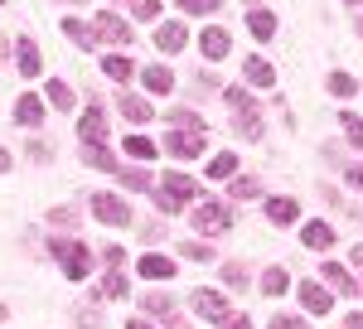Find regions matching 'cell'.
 <instances>
[{"label": "cell", "mask_w": 363, "mask_h": 329, "mask_svg": "<svg viewBox=\"0 0 363 329\" xmlns=\"http://www.w3.org/2000/svg\"><path fill=\"white\" fill-rule=\"evenodd\" d=\"M83 160L92 164V169H102V174H116L121 164H116V155L107 150V145H83Z\"/></svg>", "instance_id": "19"}, {"label": "cell", "mask_w": 363, "mask_h": 329, "mask_svg": "<svg viewBox=\"0 0 363 329\" xmlns=\"http://www.w3.org/2000/svg\"><path fill=\"white\" fill-rule=\"evenodd\" d=\"M73 320H78V329H97V325H102V315H97V310H87V305L73 315Z\"/></svg>", "instance_id": "41"}, {"label": "cell", "mask_w": 363, "mask_h": 329, "mask_svg": "<svg viewBox=\"0 0 363 329\" xmlns=\"http://www.w3.org/2000/svg\"><path fill=\"white\" fill-rule=\"evenodd\" d=\"M349 184H354V189H363V164H349Z\"/></svg>", "instance_id": "47"}, {"label": "cell", "mask_w": 363, "mask_h": 329, "mask_svg": "<svg viewBox=\"0 0 363 329\" xmlns=\"http://www.w3.org/2000/svg\"><path fill=\"white\" fill-rule=\"evenodd\" d=\"M140 82H145V92H155V97H160V92H174V73H169L165 63H150V68H145V73H140Z\"/></svg>", "instance_id": "11"}, {"label": "cell", "mask_w": 363, "mask_h": 329, "mask_svg": "<svg viewBox=\"0 0 363 329\" xmlns=\"http://www.w3.org/2000/svg\"><path fill=\"white\" fill-rule=\"evenodd\" d=\"M102 73L116 78V82H131V78H136V63H131L126 54H107V58H102Z\"/></svg>", "instance_id": "18"}, {"label": "cell", "mask_w": 363, "mask_h": 329, "mask_svg": "<svg viewBox=\"0 0 363 329\" xmlns=\"http://www.w3.org/2000/svg\"><path fill=\"white\" fill-rule=\"evenodd\" d=\"M49 252L58 257V267H63L68 281H83V276L92 272V252H87L83 242H73V238H49Z\"/></svg>", "instance_id": "1"}, {"label": "cell", "mask_w": 363, "mask_h": 329, "mask_svg": "<svg viewBox=\"0 0 363 329\" xmlns=\"http://www.w3.org/2000/svg\"><path fill=\"white\" fill-rule=\"evenodd\" d=\"M199 49H203L208 58H223V54H228V29H203Z\"/></svg>", "instance_id": "23"}, {"label": "cell", "mask_w": 363, "mask_h": 329, "mask_svg": "<svg viewBox=\"0 0 363 329\" xmlns=\"http://www.w3.org/2000/svg\"><path fill=\"white\" fill-rule=\"evenodd\" d=\"M233 131L247 136V140L262 136V116H257V107H233Z\"/></svg>", "instance_id": "14"}, {"label": "cell", "mask_w": 363, "mask_h": 329, "mask_svg": "<svg viewBox=\"0 0 363 329\" xmlns=\"http://www.w3.org/2000/svg\"><path fill=\"white\" fill-rule=\"evenodd\" d=\"M320 276L330 281V291H339V296H359V281L349 276V267H339V262H325V267H320Z\"/></svg>", "instance_id": "10"}, {"label": "cell", "mask_w": 363, "mask_h": 329, "mask_svg": "<svg viewBox=\"0 0 363 329\" xmlns=\"http://www.w3.org/2000/svg\"><path fill=\"white\" fill-rule=\"evenodd\" d=\"M126 329H155V325H145V320H131V325H126Z\"/></svg>", "instance_id": "51"}, {"label": "cell", "mask_w": 363, "mask_h": 329, "mask_svg": "<svg viewBox=\"0 0 363 329\" xmlns=\"http://www.w3.org/2000/svg\"><path fill=\"white\" fill-rule=\"evenodd\" d=\"M78 140H83V145H102V140H107V116L97 107H87V116L78 121Z\"/></svg>", "instance_id": "8"}, {"label": "cell", "mask_w": 363, "mask_h": 329, "mask_svg": "<svg viewBox=\"0 0 363 329\" xmlns=\"http://www.w3.org/2000/svg\"><path fill=\"white\" fill-rule=\"evenodd\" d=\"M0 174H10V150L0 145Z\"/></svg>", "instance_id": "49"}, {"label": "cell", "mask_w": 363, "mask_h": 329, "mask_svg": "<svg viewBox=\"0 0 363 329\" xmlns=\"http://www.w3.org/2000/svg\"><path fill=\"white\" fill-rule=\"evenodd\" d=\"M349 5H363V0H349Z\"/></svg>", "instance_id": "53"}, {"label": "cell", "mask_w": 363, "mask_h": 329, "mask_svg": "<svg viewBox=\"0 0 363 329\" xmlns=\"http://www.w3.org/2000/svg\"><path fill=\"white\" fill-rule=\"evenodd\" d=\"M223 281L233 286V291H242V286H247V272H242V262H228V267H223Z\"/></svg>", "instance_id": "35"}, {"label": "cell", "mask_w": 363, "mask_h": 329, "mask_svg": "<svg viewBox=\"0 0 363 329\" xmlns=\"http://www.w3.org/2000/svg\"><path fill=\"white\" fill-rule=\"evenodd\" d=\"M63 34H68L73 44H83V49H92V44H97V34H92V25H83V20H63Z\"/></svg>", "instance_id": "26"}, {"label": "cell", "mask_w": 363, "mask_h": 329, "mask_svg": "<svg viewBox=\"0 0 363 329\" xmlns=\"http://www.w3.org/2000/svg\"><path fill=\"white\" fill-rule=\"evenodd\" d=\"M339 121H344V136H349V140L363 150V121L354 116V111H339Z\"/></svg>", "instance_id": "30"}, {"label": "cell", "mask_w": 363, "mask_h": 329, "mask_svg": "<svg viewBox=\"0 0 363 329\" xmlns=\"http://www.w3.org/2000/svg\"><path fill=\"white\" fill-rule=\"evenodd\" d=\"M189 305H194V310L203 315V320H218V325L228 320V301L218 296V291H203V286H199L194 296H189Z\"/></svg>", "instance_id": "7"}, {"label": "cell", "mask_w": 363, "mask_h": 329, "mask_svg": "<svg viewBox=\"0 0 363 329\" xmlns=\"http://www.w3.org/2000/svg\"><path fill=\"white\" fill-rule=\"evenodd\" d=\"M49 223H54V228H73V223H78V208H54Z\"/></svg>", "instance_id": "40"}, {"label": "cell", "mask_w": 363, "mask_h": 329, "mask_svg": "<svg viewBox=\"0 0 363 329\" xmlns=\"http://www.w3.org/2000/svg\"><path fill=\"white\" fill-rule=\"evenodd\" d=\"M140 305H145V310H150L155 320H169V325H179V320H174V301H169V296H160V291L140 296Z\"/></svg>", "instance_id": "22"}, {"label": "cell", "mask_w": 363, "mask_h": 329, "mask_svg": "<svg viewBox=\"0 0 363 329\" xmlns=\"http://www.w3.org/2000/svg\"><path fill=\"white\" fill-rule=\"evenodd\" d=\"M335 97H354L359 92V78H349V73H330V82H325Z\"/></svg>", "instance_id": "28"}, {"label": "cell", "mask_w": 363, "mask_h": 329, "mask_svg": "<svg viewBox=\"0 0 363 329\" xmlns=\"http://www.w3.org/2000/svg\"><path fill=\"white\" fill-rule=\"evenodd\" d=\"M203 136H208V131H169L165 150H169V155H179V160H194L199 150H203Z\"/></svg>", "instance_id": "5"}, {"label": "cell", "mask_w": 363, "mask_h": 329, "mask_svg": "<svg viewBox=\"0 0 363 329\" xmlns=\"http://www.w3.org/2000/svg\"><path fill=\"white\" fill-rule=\"evenodd\" d=\"M160 194H165V199H174V203L184 208V203L199 194V184L189 179V174H165V179H160Z\"/></svg>", "instance_id": "9"}, {"label": "cell", "mask_w": 363, "mask_h": 329, "mask_svg": "<svg viewBox=\"0 0 363 329\" xmlns=\"http://www.w3.org/2000/svg\"><path fill=\"white\" fill-rule=\"evenodd\" d=\"M15 121H20V126H39V121H44V102H39V97H20V102H15Z\"/></svg>", "instance_id": "21"}, {"label": "cell", "mask_w": 363, "mask_h": 329, "mask_svg": "<svg viewBox=\"0 0 363 329\" xmlns=\"http://www.w3.org/2000/svg\"><path fill=\"white\" fill-rule=\"evenodd\" d=\"M286 286H291V276L281 272V267H277V272H267V276H262V291H267V296H286Z\"/></svg>", "instance_id": "29"}, {"label": "cell", "mask_w": 363, "mask_h": 329, "mask_svg": "<svg viewBox=\"0 0 363 329\" xmlns=\"http://www.w3.org/2000/svg\"><path fill=\"white\" fill-rule=\"evenodd\" d=\"M140 276H145V281H169V276H174V262L160 257V252H145V257H140Z\"/></svg>", "instance_id": "13"}, {"label": "cell", "mask_w": 363, "mask_h": 329, "mask_svg": "<svg viewBox=\"0 0 363 329\" xmlns=\"http://www.w3.org/2000/svg\"><path fill=\"white\" fill-rule=\"evenodd\" d=\"M228 194H233V199H257V194H262V184L247 174V179H233V189H228Z\"/></svg>", "instance_id": "33"}, {"label": "cell", "mask_w": 363, "mask_h": 329, "mask_svg": "<svg viewBox=\"0 0 363 329\" xmlns=\"http://www.w3.org/2000/svg\"><path fill=\"white\" fill-rule=\"evenodd\" d=\"M349 262H354V272H363V242H354V252H349Z\"/></svg>", "instance_id": "48"}, {"label": "cell", "mask_w": 363, "mask_h": 329, "mask_svg": "<svg viewBox=\"0 0 363 329\" xmlns=\"http://www.w3.org/2000/svg\"><path fill=\"white\" fill-rule=\"evenodd\" d=\"M126 155H136V160H150V155H155V145H150L145 136H131V140H126Z\"/></svg>", "instance_id": "34"}, {"label": "cell", "mask_w": 363, "mask_h": 329, "mask_svg": "<svg viewBox=\"0 0 363 329\" xmlns=\"http://www.w3.org/2000/svg\"><path fill=\"white\" fill-rule=\"evenodd\" d=\"M189 223H194L199 233L218 238V233H228V223H233V213H228L223 203H199V208H189Z\"/></svg>", "instance_id": "2"}, {"label": "cell", "mask_w": 363, "mask_h": 329, "mask_svg": "<svg viewBox=\"0 0 363 329\" xmlns=\"http://www.w3.org/2000/svg\"><path fill=\"white\" fill-rule=\"evenodd\" d=\"M344 329H363V315H349V320H344Z\"/></svg>", "instance_id": "50"}, {"label": "cell", "mask_w": 363, "mask_h": 329, "mask_svg": "<svg viewBox=\"0 0 363 329\" xmlns=\"http://www.w3.org/2000/svg\"><path fill=\"white\" fill-rule=\"evenodd\" d=\"M102 262H107V267H121V262H126V252H121V247H107V252H102Z\"/></svg>", "instance_id": "45"}, {"label": "cell", "mask_w": 363, "mask_h": 329, "mask_svg": "<svg viewBox=\"0 0 363 329\" xmlns=\"http://www.w3.org/2000/svg\"><path fill=\"white\" fill-rule=\"evenodd\" d=\"M242 73H247L252 87H272V82H277V73H272V63H267V58H247V63H242Z\"/></svg>", "instance_id": "20"}, {"label": "cell", "mask_w": 363, "mask_h": 329, "mask_svg": "<svg viewBox=\"0 0 363 329\" xmlns=\"http://www.w3.org/2000/svg\"><path fill=\"white\" fill-rule=\"evenodd\" d=\"M169 121H174V126H179V131H208V126H203V121H199L194 111H169Z\"/></svg>", "instance_id": "32"}, {"label": "cell", "mask_w": 363, "mask_h": 329, "mask_svg": "<svg viewBox=\"0 0 363 329\" xmlns=\"http://www.w3.org/2000/svg\"><path fill=\"white\" fill-rule=\"evenodd\" d=\"M0 58H5V34H0Z\"/></svg>", "instance_id": "52"}, {"label": "cell", "mask_w": 363, "mask_h": 329, "mask_svg": "<svg viewBox=\"0 0 363 329\" xmlns=\"http://www.w3.org/2000/svg\"><path fill=\"white\" fill-rule=\"evenodd\" d=\"M272 329H306V320H301V315H277Z\"/></svg>", "instance_id": "43"}, {"label": "cell", "mask_w": 363, "mask_h": 329, "mask_svg": "<svg viewBox=\"0 0 363 329\" xmlns=\"http://www.w3.org/2000/svg\"><path fill=\"white\" fill-rule=\"evenodd\" d=\"M102 296H112V301H116V296H126V276H121V272L102 276Z\"/></svg>", "instance_id": "36"}, {"label": "cell", "mask_w": 363, "mask_h": 329, "mask_svg": "<svg viewBox=\"0 0 363 329\" xmlns=\"http://www.w3.org/2000/svg\"><path fill=\"white\" fill-rule=\"evenodd\" d=\"M296 213H301L296 199H272V203H267V218L272 223H296Z\"/></svg>", "instance_id": "25"}, {"label": "cell", "mask_w": 363, "mask_h": 329, "mask_svg": "<svg viewBox=\"0 0 363 329\" xmlns=\"http://www.w3.org/2000/svg\"><path fill=\"white\" fill-rule=\"evenodd\" d=\"M233 169H238V155H213V160H208V174H213V179H228Z\"/></svg>", "instance_id": "31"}, {"label": "cell", "mask_w": 363, "mask_h": 329, "mask_svg": "<svg viewBox=\"0 0 363 329\" xmlns=\"http://www.w3.org/2000/svg\"><path fill=\"white\" fill-rule=\"evenodd\" d=\"M247 29L257 34V39H272V34H277V15H272V10H252Z\"/></svg>", "instance_id": "24"}, {"label": "cell", "mask_w": 363, "mask_h": 329, "mask_svg": "<svg viewBox=\"0 0 363 329\" xmlns=\"http://www.w3.org/2000/svg\"><path fill=\"white\" fill-rule=\"evenodd\" d=\"M223 0H179V10H189V15H213Z\"/></svg>", "instance_id": "37"}, {"label": "cell", "mask_w": 363, "mask_h": 329, "mask_svg": "<svg viewBox=\"0 0 363 329\" xmlns=\"http://www.w3.org/2000/svg\"><path fill=\"white\" fill-rule=\"evenodd\" d=\"M136 15L140 20H155L160 15V0H136Z\"/></svg>", "instance_id": "44"}, {"label": "cell", "mask_w": 363, "mask_h": 329, "mask_svg": "<svg viewBox=\"0 0 363 329\" xmlns=\"http://www.w3.org/2000/svg\"><path fill=\"white\" fill-rule=\"evenodd\" d=\"M49 102H54L58 111H73V87L58 82V78H49Z\"/></svg>", "instance_id": "27"}, {"label": "cell", "mask_w": 363, "mask_h": 329, "mask_svg": "<svg viewBox=\"0 0 363 329\" xmlns=\"http://www.w3.org/2000/svg\"><path fill=\"white\" fill-rule=\"evenodd\" d=\"M179 252H184V257H194V262H208V257H213V247H208V242H184Z\"/></svg>", "instance_id": "39"}, {"label": "cell", "mask_w": 363, "mask_h": 329, "mask_svg": "<svg viewBox=\"0 0 363 329\" xmlns=\"http://www.w3.org/2000/svg\"><path fill=\"white\" fill-rule=\"evenodd\" d=\"M15 54H20V78H39V44L34 39H20Z\"/></svg>", "instance_id": "17"}, {"label": "cell", "mask_w": 363, "mask_h": 329, "mask_svg": "<svg viewBox=\"0 0 363 329\" xmlns=\"http://www.w3.org/2000/svg\"><path fill=\"white\" fill-rule=\"evenodd\" d=\"M223 329H252V320H247V315H228Z\"/></svg>", "instance_id": "46"}, {"label": "cell", "mask_w": 363, "mask_h": 329, "mask_svg": "<svg viewBox=\"0 0 363 329\" xmlns=\"http://www.w3.org/2000/svg\"><path fill=\"white\" fill-rule=\"evenodd\" d=\"M223 97H228V107H252V97H247V87H228Z\"/></svg>", "instance_id": "42"}, {"label": "cell", "mask_w": 363, "mask_h": 329, "mask_svg": "<svg viewBox=\"0 0 363 329\" xmlns=\"http://www.w3.org/2000/svg\"><path fill=\"white\" fill-rule=\"evenodd\" d=\"M301 242L306 247H315V252H330V247H335V228H330V223H306V233H301Z\"/></svg>", "instance_id": "12"}, {"label": "cell", "mask_w": 363, "mask_h": 329, "mask_svg": "<svg viewBox=\"0 0 363 329\" xmlns=\"http://www.w3.org/2000/svg\"><path fill=\"white\" fill-rule=\"evenodd\" d=\"M160 54H179L184 44H189V34H184V25L179 20H165V25H155V39H150Z\"/></svg>", "instance_id": "6"}, {"label": "cell", "mask_w": 363, "mask_h": 329, "mask_svg": "<svg viewBox=\"0 0 363 329\" xmlns=\"http://www.w3.org/2000/svg\"><path fill=\"white\" fill-rule=\"evenodd\" d=\"M92 34H97L102 44H126V39H131V25H126L121 15H112V10H102V15L92 20Z\"/></svg>", "instance_id": "4"}, {"label": "cell", "mask_w": 363, "mask_h": 329, "mask_svg": "<svg viewBox=\"0 0 363 329\" xmlns=\"http://www.w3.org/2000/svg\"><path fill=\"white\" fill-rule=\"evenodd\" d=\"M121 116H126V121H136V126H145V121H155V111H150V102H145V97H131V92H121Z\"/></svg>", "instance_id": "15"}, {"label": "cell", "mask_w": 363, "mask_h": 329, "mask_svg": "<svg viewBox=\"0 0 363 329\" xmlns=\"http://www.w3.org/2000/svg\"><path fill=\"white\" fill-rule=\"evenodd\" d=\"M92 213L102 223H112V228H126L131 223V203L116 199V194H92Z\"/></svg>", "instance_id": "3"}, {"label": "cell", "mask_w": 363, "mask_h": 329, "mask_svg": "<svg viewBox=\"0 0 363 329\" xmlns=\"http://www.w3.org/2000/svg\"><path fill=\"white\" fill-rule=\"evenodd\" d=\"M121 179H126V189H150V174L145 169H116Z\"/></svg>", "instance_id": "38"}, {"label": "cell", "mask_w": 363, "mask_h": 329, "mask_svg": "<svg viewBox=\"0 0 363 329\" xmlns=\"http://www.w3.org/2000/svg\"><path fill=\"white\" fill-rule=\"evenodd\" d=\"M301 305H306L310 315H325V310H330V291H325L320 281H306V286H301Z\"/></svg>", "instance_id": "16"}]
</instances>
